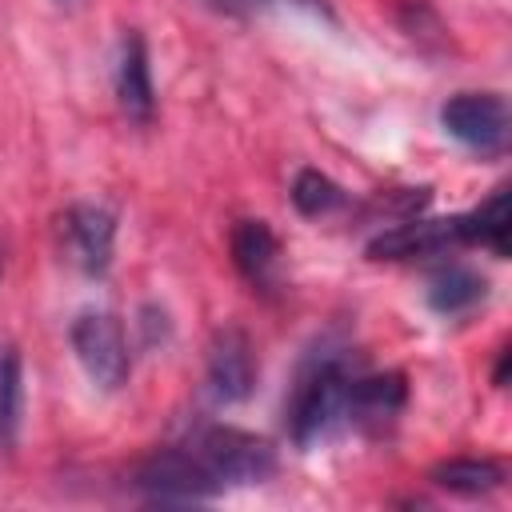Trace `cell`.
Segmentation results:
<instances>
[{
	"label": "cell",
	"mask_w": 512,
	"mask_h": 512,
	"mask_svg": "<svg viewBox=\"0 0 512 512\" xmlns=\"http://www.w3.org/2000/svg\"><path fill=\"white\" fill-rule=\"evenodd\" d=\"M348 360L344 356H316L304 364L296 376V388L288 396V436L296 448L320 444L340 420H344V400H348Z\"/></svg>",
	"instance_id": "6da1fadb"
},
{
	"label": "cell",
	"mask_w": 512,
	"mask_h": 512,
	"mask_svg": "<svg viewBox=\"0 0 512 512\" xmlns=\"http://www.w3.org/2000/svg\"><path fill=\"white\" fill-rule=\"evenodd\" d=\"M184 444L196 452L200 468L220 492L240 488V484H264L276 472V448L264 436L244 432V428L208 424V428H196Z\"/></svg>",
	"instance_id": "7a4b0ae2"
},
{
	"label": "cell",
	"mask_w": 512,
	"mask_h": 512,
	"mask_svg": "<svg viewBox=\"0 0 512 512\" xmlns=\"http://www.w3.org/2000/svg\"><path fill=\"white\" fill-rule=\"evenodd\" d=\"M68 340H72V352H76L80 368L88 372V380L100 392H116V388L128 384V372H132L128 336H124V324L112 312H104V308L80 312L68 328Z\"/></svg>",
	"instance_id": "3957f363"
},
{
	"label": "cell",
	"mask_w": 512,
	"mask_h": 512,
	"mask_svg": "<svg viewBox=\"0 0 512 512\" xmlns=\"http://www.w3.org/2000/svg\"><path fill=\"white\" fill-rule=\"evenodd\" d=\"M440 124L452 140H460L476 156H504L508 152V104L500 92H456L440 108Z\"/></svg>",
	"instance_id": "277c9868"
},
{
	"label": "cell",
	"mask_w": 512,
	"mask_h": 512,
	"mask_svg": "<svg viewBox=\"0 0 512 512\" xmlns=\"http://www.w3.org/2000/svg\"><path fill=\"white\" fill-rule=\"evenodd\" d=\"M136 488L160 504H200V500L220 496V488L208 480V472L200 468V460L188 444H164L148 460H140Z\"/></svg>",
	"instance_id": "5b68a950"
},
{
	"label": "cell",
	"mask_w": 512,
	"mask_h": 512,
	"mask_svg": "<svg viewBox=\"0 0 512 512\" xmlns=\"http://www.w3.org/2000/svg\"><path fill=\"white\" fill-rule=\"evenodd\" d=\"M60 252L72 268L84 276H104L112 268V248H116V216L100 204H72L56 220Z\"/></svg>",
	"instance_id": "8992f818"
},
{
	"label": "cell",
	"mask_w": 512,
	"mask_h": 512,
	"mask_svg": "<svg viewBox=\"0 0 512 512\" xmlns=\"http://www.w3.org/2000/svg\"><path fill=\"white\" fill-rule=\"evenodd\" d=\"M468 244V228L464 216H436V220H396L392 228H384L380 236L368 240V260H416V256H440L452 248Z\"/></svg>",
	"instance_id": "52a82bcc"
},
{
	"label": "cell",
	"mask_w": 512,
	"mask_h": 512,
	"mask_svg": "<svg viewBox=\"0 0 512 512\" xmlns=\"http://www.w3.org/2000/svg\"><path fill=\"white\" fill-rule=\"evenodd\" d=\"M404 404H408V384L400 372H364V376L352 372L344 420L356 424L360 432H384L396 424Z\"/></svg>",
	"instance_id": "ba28073f"
},
{
	"label": "cell",
	"mask_w": 512,
	"mask_h": 512,
	"mask_svg": "<svg viewBox=\"0 0 512 512\" xmlns=\"http://www.w3.org/2000/svg\"><path fill=\"white\" fill-rule=\"evenodd\" d=\"M256 388V356L240 328L216 332L208 348V392L216 404H240Z\"/></svg>",
	"instance_id": "9c48e42d"
},
{
	"label": "cell",
	"mask_w": 512,
	"mask_h": 512,
	"mask_svg": "<svg viewBox=\"0 0 512 512\" xmlns=\"http://www.w3.org/2000/svg\"><path fill=\"white\" fill-rule=\"evenodd\" d=\"M116 100L128 120L152 124L156 116V88H152V64H148V44L136 28L124 32L120 52H116Z\"/></svg>",
	"instance_id": "30bf717a"
},
{
	"label": "cell",
	"mask_w": 512,
	"mask_h": 512,
	"mask_svg": "<svg viewBox=\"0 0 512 512\" xmlns=\"http://www.w3.org/2000/svg\"><path fill=\"white\" fill-rule=\"evenodd\" d=\"M232 264L256 288L272 292L280 280V240L264 220H240L232 228Z\"/></svg>",
	"instance_id": "8fae6325"
},
{
	"label": "cell",
	"mask_w": 512,
	"mask_h": 512,
	"mask_svg": "<svg viewBox=\"0 0 512 512\" xmlns=\"http://www.w3.org/2000/svg\"><path fill=\"white\" fill-rule=\"evenodd\" d=\"M428 480L456 496H484L504 484V464L488 456H452V460H440L428 472Z\"/></svg>",
	"instance_id": "7c38bea8"
},
{
	"label": "cell",
	"mask_w": 512,
	"mask_h": 512,
	"mask_svg": "<svg viewBox=\"0 0 512 512\" xmlns=\"http://www.w3.org/2000/svg\"><path fill=\"white\" fill-rule=\"evenodd\" d=\"M488 296V280L464 264H448L444 272L432 276L428 284V304L440 312V316H464L472 312L480 300Z\"/></svg>",
	"instance_id": "4fadbf2b"
},
{
	"label": "cell",
	"mask_w": 512,
	"mask_h": 512,
	"mask_svg": "<svg viewBox=\"0 0 512 512\" xmlns=\"http://www.w3.org/2000/svg\"><path fill=\"white\" fill-rule=\"evenodd\" d=\"M20 416H24V364H20V352L4 340L0 344V452L4 456L16 452Z\"/></svg>",
	"instance_id": "5bb4252c"
},
{
	"label": "cell",
	"mask_w": 512,
	"mask_h": 512,
	"mask_svg": "<svg viewBox=\"0 0 512 512\" xmlns=\"http://www.w3.org/2000/svg\"><path fill=\"white\" fill-rule=\"evenodd\" d=\"M464 228H468V244H480L504 260L508 256V188H492L488 200L464 212Z\"/></svg>",
	"instance_id": "9a60e30c"
},
{
	"label": "cell",
	"mask_w": 512,
	"mask_h": 512,
	"mask_svg": "<svg viewBox=\"0 0 512 512\" xmlns=\"http://www.w3.org/2000/svg\"><path fill=\"white\" fill-rule=\"evenodd\" d=\"M344 200H348L344 188H340L332 176H324L320 168H300L296 180H292V204H296V212L308 216V220L332 216L336 208H344Z\"/></svg>",
	"instance_id": "2e32d148"
},
{
	"label": "cell",
	"mask_w": 512,
	"mask_h": 512,
	"mask_svg": "<svg viewBox=\"0 0 512 512\" xmlns=\"http://www.w3.org/2000/svg\"><path fill=\"white\" fill-rule=\"evenodd\" d=\"M216 12H228V16H248V12H264V8H276V4H292V8H304V12H320V16H332V8L324 0H208Z\"/></svg>",
	"instance_id": "e0dca14e"
},
{
	"label": "cell",
	"mask_w": 512,
	"mask_h": 512,
	"mask_svg": "<svg viewBox=\"0 0 512 512\" xmlns=\"http://www.w3.org/2000/svg\"><path fill=\"white\" fill-rule=\"evenodd\" d=\"M56 4H60V8H80L84 0H56Z\"/></svg>",
	"instance_id": "ac0fdd59"
},
{
	"label": "cell",
	"mask_w": 512,
	"mask_h": 512,
	"mask_svg": "<svg viewBox=\"0 0 512 512\" xmlns=\"http://www.w3.org/2000/svg\"><path fill=\"white\" fill-rule=\"evenodd\" d=\"M0 276H4V256H0Z\"/></svg>",
	"instance_id": "d6986e66"
}]
</instances>
